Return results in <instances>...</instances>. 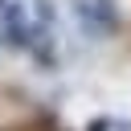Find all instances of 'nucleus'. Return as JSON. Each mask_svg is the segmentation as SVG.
<instances>
[{
  "label": "nucleus",
  "mask_w": 131,
  "mask_h": 131,
  "mask_svg": "<svg viewBox=\"0 0 131 131\" xmlns=\"http://www.w3.org/2000/svg\"><path fill=\"white\" fill-rule=\"evenodd\" d=\"M4 4H8V0H0V8H4Z\"/></svg>",
  "instance_id": "3"
},
{
  "label": "nucleus",
  "mask_w": 131,
  "mask_h": 131,
  "mask_svg": "<svg viewBox=\"0 0 131 131\" xmlns=\"http://www.w3.org/2000/svg\"><path fill=\"white\" fill-rule=\"evenodd\" d=\"M74 16L82 20L86 37H106L119 29V8L115 0H74Z\"/></svg>",
  "instance_id": "1"
},
{
  "label": "nucleus",
  "mask_w": 131,
  "mask_h": 131,
  "mask_svg": "<svg viewBox=\"0 0 131 131\" xmlns=\"http://www.w3.org/2000/svg\"><path fill=\"white\" fill-rule=\"evenodd\" d=\"M111 127H115L111 119H90V127H86V131H111Z\"/></svg>",
  "instance_id": "2"
}]
</instances>
